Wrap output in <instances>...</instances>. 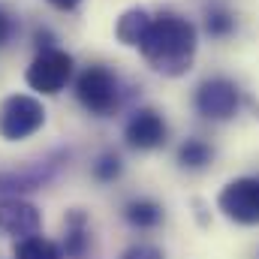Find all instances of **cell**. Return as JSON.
<instances>
[{
	"label": "cell",
	"instance_id": "cell-6",
	"mask_svg": "<svg viewBox=\"0 0 259 259\" xmlns=\"http://www.w3.org/2000/svg\"><path fill=\"white\" fill-rule=\"evenodd\" d=\"M217 208L226 220L238 226H256L259 223V178H232L220 196Z\"/></svg>",
	"mask_w": 259,
	"mask_h": 259
},
{
	"label": "cell",
	"instance_id": "cell-3",
	"mask_svg": "<svg viewBox=\"0 0 259 259\" xmlns=\"http://www.w3.org/2000/svg\"><path fill=\"white\" fill-rule=\"evenodd\" d=\"M46 124V106L30 94H12L0 103V136L6 142H21L39 133Z\"/></svg>",
	"mask_w": 259,
	"mask_h": 259
},
{
	"label": "cell",
	"instance_id": "cell-12",
	"mask_svg": "<svg viewBox=\"0 0 259 259\" xmlns=\"http://www.w3.org/2000/svg\"><path fill=\"white\" fill-rule=\"evenodd\" d=\"M124 220L133 229H154L163 223V205L154 199H130L124 205Z\"/></svg>",
	"mask_w": 259,
	"mask_h": 259
},
{
	"label": "cell",
	"instance_id": "cell-9",
	"mask_svg": "<svg viewBox=\"0 0 259 259\" xmlns=\"http://www.w3.org/2000/svg\"><path fill=\"white\" fill-rule=\"evenodd\" d=\"M39 226H42V214L33 202H27L21 196H12V199L0 202V232L3 235L21 241V238L39 235Z\"/></svg>",
	"mask_w": 259,
	"mask_h": 259
},
{
	"label": "cell",
	"instance_id": "cell-11",
	"mask_svg": "<svg viewBox=\"0 0 259 259\" xmlns=\"http://www.w3.org/2000/svg\"><path fill=\"white\" fill-rule=\"evenodd\" d=\"M88 244H91V235H88V217L84 211H69L66 214V238H64V253L69 259H84L88 253Z\"/></svg>",
	"mask_w": 259,
	"mask_h": 259
},
{
	"label": "cell",
	"instance_id": "cell-13",
	"mask_svg": "<svg viewBox=\"0 0 259 259\" xmlns=\"http://www.w3.org/2000/svg\"><path fill=\"white\" fill-rule=\"evenodd\" d=\"M232 30H235V12L220 0L208 3L205 6V33L214 39H226V36H232Z\"/></svg>",
	"mask_w": 259,
	"mask_h": 259
},
{
	"label": "cell",
	"instance_id": "cell-15",
	"mask_svg": "<svg viewBox=\"0 0 259 259\" xmlns=\"http://www.w3.org/2000/svg\"><path fill=\"white\" fill-rule=\"evenodd\" d=\"M211 157H214V151H211V145L205 139H187L178 148V166L181 169H190V172L205 169L211 163Z\"/></svg>",
	"mask_w": 259,
	"mask_h": 259
},
{
	"label": "cell",
	"instance_id": "cell-19",
	"mask_svg": "<svg viewBox=\"0 0 259 259\" xmlns=\"http://www.w3.org/2000/svg\"><path fill=\"white\" fill-rule=\"evenodd\" d=\"M46 3H52L55 9H61V12H69V9H75L81 0H46Z\"/></svg>",
	"mask_w": 259,
	"mask_h": 259
},
{
	"label": "cell",
	"instance_id": "cell-2",
	"mask_svg": "<svg viewBox=\"0 0 259 259\" xmlns=\"http://www.w3.org/2000/svg\"><path fill=\"white\" fill-rule=\"evenodd\" d=\"M75 100L97 118H106L118 109L121 103V91H118V78L112 69L103 64L84 66L75 78Z\"/></svg>",
	"mask_w": 259,
	"mask_h": 259
},
{
	"label": "cell",
	"instance_id": "cell-5",
	"mask_svg": "<svg viewBox=\"0 0 259 259\" xmlns=\"http://www.w3.org/2000/svg\"><path fill=\"white\" fill-rule=\"evenodd\" d=\"M196 112L205 118V121H229L235 112H238V103H241V91L232 78H223V75H214V78H205L199 88H196Z\"/></svg>",
	"mask_w": 259,
	"mask_h": 259
},
{
	"label": "cell",
	"instance_id": "cell-16",
	"mask_svg": "<svg viewBox=\"0 0 259 259\" xmlns=\"http://www.w3.org/2000/svg\"><path fill=\"white\" fill-rule=\"evenodd\" d=\"M121 172H124V163L115 151H103L94 163V178L103 181V184H112L115 178H121Z\"/></svg>",
	"mask_w": 259,
	"mask_h": 259
},
{
	"label": "cell",
	"instance_id": "cell-8",
	"mask_svg": "<svg viewBox=\"0 0 259 259\" xmlns=\"http://www.w3.org/2000/svg\"><path fill=\"white\" fill-rule=\"evenodd\" d=\"M166 136H169V127L163 115L148 106L136 109L124 124V139L133 151H157L160 145H166Z\"/></svg>",
	"mask_w": 259,
	"mask_h": 259
},
{
	"label": "cell",
	"instance_id": "cell-4",
	"mask_svg": "<svg viewBox=\"0 0 259 259\" xmlns=\"http://www.w3.org/2000/svg\"><path fill=\"white\" fill-rule=\"evenodd\" d=\"M72 55L64 49H46V52H36V58L30 61L27 72H24V81L30 91L36 94H46V97H55L61 94L69 78H72Z\"/></svg>",
	"mask_w": 259,
	"mask_h": 259
},
{
	"label": "cell",
	"instance_id": "cell-14",
	"mask_svg": "<svg viewBox=\"0 0 259 259\" xmlns=\"http://www.w3.org/2000/svg\"><path fill=\"white\" fill-rule=\"evenodd\" d=\"M12 259H64V250H61L52 238L30 235V238L15 241V247H12Z\"/></svg>",
	"mask_w": 259,
	"mask_h": 259
},
{
	"label": "cell",
	"instance_id": "cell-1",
	"mask_svg": "<svg viewBox=\"0 0 259 259\" xmlns=\"http://www.w3.org/2000/svg\"><path fill=\"white\" fill-rule=\"evenodd\" d=\"M196 46H199V33L193 21H187L172 9H163L151 18V27L139 46V55L148 61L154 72L178 78L193 66Z\"/></svg>",
	"mask_w": 259,
	"mask_h": 259
},
{
	"label": "cell",
	"instance_id": "cell-7",
	"mask_svg": "<svg viewBox=\"0 0 259 259\" xmlns=\"http://www.w3.org/2000/svg\"><path fill=\"white\" fill-rule=\"evenodd\" d=\"M66 160L64 151L58 154H49L46 160L33 163V166H24V169H6L0 172V196L12 199V196L21 193H33V190H42L61 169V163Z\"/></svg>",
	"mask_w": 259,
	"mask_h": 259
},
{
	"label": "cell",
	"instance_id": "cell-17",
	"mask_svg": "<svg viewBox=\"0 0 259 259\" xmlns=\"http://www.w3.org/2000/svg\"><path fill=\"white\" fill-rule=\"evenodd\" d=\"M121 259H166V256H163V250H160V247L139 241V244H130L127 250L121 253Z\"/></svg>",
	"mask_w": 259,
	"mask_h": 259
},
{
	"label": "cell",
	"instance_id": "cell-10",
	"mask_svg": "<svg viewBox=\"0 0 259 259\" xmlns=\"http://www.w3.org/2000/svg\"><path fill=\"white\" fill-rule=\"evenodd\" d=\"M151 18H154V15H151L148 9H142V6L127 9V12L118 18V24H115L118 42H121V46H130V49H139L142 39H145V33H148V27H151Z\"/></svg>",
	"mask_w": 259,
	"mask_h": 259
},
{
	"label": "cell",
	"instance_id": "cell-18",
	"mask_svg": "<svg viewBox=\"0 0 259 259\" xmlns=\"http://www.w3.org/2000/svg\"><path fill=\"white\" fill-rule=\"evenodd\" d=\"M12 33H15V21H12V15L0 6V49L12 39Z\"/></svg>",
	"mask_w": 259,
	"mask_h": 259
}]
</instances>
